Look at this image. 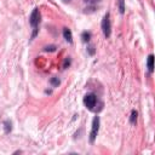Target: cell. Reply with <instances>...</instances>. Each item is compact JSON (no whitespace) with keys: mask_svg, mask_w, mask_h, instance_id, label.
Instances as JSON below:
<instances>
[{"mask_svg":"<svg viewBox=\"0 0 155 155\" xmlns=\"http://www.w3.org/2000/svg\"><path fill=\"white\" fill-rule=\"evenodd\" d=\"M4 130H5V133H10L12 131V122L10 120L4 121Z\"/></svg>","mask_w":155,"mask_h":155,"instance_id":"52a82bcc","label":"cell"},{"mask_svg":"<svg viewBox=\"0 0 155 155\" xmlns=\"http://www.w3.org/2000/svg\"><path fill=\"white\" fill-rule=\"evenodd\" d=\"M96 103H97V97H96L93 93H88V94H86V96L84 97V104H85L88 109L92 110V109L94 108Z\"/></svg>","mask_w":155,"mask_h":155,"instance_id":"277c9868","label":"cell"},{"mask_svg":"<svg viewBox=\"0 0 155 155\" xmlns=\"http://www.w3.org/2000/svg\"><path fill=\"white\" fill-rule=\"evenodd\" d=\"M147 67H148L150 73L154 70V56L153 54H149V57L147 59Z\"/></svg>","mask_w":155,"mask_h":155,"instance_id":"8992f818","label":"cell"},{"mask_svg":"<svg viewBox=\"0 0 155 155\" xmlns=\"http://www.w3.org/2000/svg\"><path fill=\"white\" fill-rule=\"evenodd\" d=\"M119 10H120V13L125 12V0H119Z\"/></svg>","mask_w":155,"mask_h":155,"instance_id":"30bf717a","label":"cell"},{"mask_svg":"<svg viewBox=\"0 0 155 155\" xmlns=\"http://www.w3.org/2000/svg\"><path fill=\"white\" fill-rule=\"evenodd\" d=\"M137 116H138V113L133 109V110L131 111V116H130V122H131V125H134V124H136V121H137Z\"/></svg>","mask_w":155,"mask_h":155,"instance_id":"ba28073f","label":"cell"},{"mask_svg":"<svg viewBox=\"0 0 155 155\" xmlns=\"http://www.w3.org/2000/svg\"><path fill=\"white\" fill-rule=\"evenodd\" d=\"M69 64H70V58H69V57H67V58H65V61H64V64H63V67H64V68H67Z\"/></svg>","mask_w":155,"mask_h":155,"instance_id":"4fadbf2b","label":"cell"},{"mask_svg":"<svg viewBox=\"0 0 155 155\" xmlns=\"http://www.w3.org/2000/svg\"><path fill=\"white\" fill-rule=\"evenodd\" d=\"M50 82H51L52 86H58V85H59V79H58V78H52V79L50 80Z\"/></svg>","mask_w":155,"mask_h":155,"instance_id":"7c38bea8","label":"cell"},{"mask_svg":"<svg viewBox=\"0 0 155 155\" xmlns=\"http://www.w3.org/2000/svg\"><path fill=\"white\" fill-rule=\"evenodd\" d=\"M99 124H101V120H99V116H94L93 117V121H92V127H91V133H90V142L93 143L97 134H98V131H99Z\"/></svg>","mask_w":155,"mask_h":155,"instance_id":"7a4b0ae2","label":"cell"},{"mask_svg":"<svg viewBox=\"0 0 155 155\" xmlns=\"http://www.w3.org/2000/svg\"><path fill=\"white\" fill-rule=\"evenodd\" d=\"M102 31L105 38H109L111 34V23H110V15L107 13L102 19Z\"/></svg>","mask_w":155,"mask_h":155,"instance_id":"6da1fadb","label":"cell"},{"mask_svg":"<svg viewBox=\"0 0 155 155\" xmlns=\"http://www.w3.org/2000/svg\"><path fill=\"white\" fill-rule=\"evenodd\" d=\"M81 38H82V40H84L85 42H87V41H90L91 34H90L88 31H84V33H82V35H81Z\"/></svg>","mask_w":155,"mask_h":155,"instance_id":"9c48e42d","label":"cell"},{"mask_svg":"<svg viewBox=\"0 0 155 155\" xmlns=\"http://www.w3.org/2000/svg\"><path fill=\"white\" fill-rule=\"evenodd\" d=\"M44 51H46V52H53V51H56V46H54V45L46 46V47L44 48Z\"/></svg>","mask_w":155,"mask_h":155,"instance_id":"8fae6325","label":"cell"},{"mask_svg":"<svg viewBox=\"0 0 155 155\" xmlns=\"http://www.w3.org/2000/svg\"><path fill=\"white\" fill-rule=\"evenodd\" d=\"M94 47L93 46H88V52H90V54H93L94 53V50H93Z\"/></svg>","mask_w":155,"mask_h":155,"instance_id":"5bb4252c","label":"cell"},{"mask_svg":"<svg viewBox=\"0 0 155 155\" xmlns=\"http://www.w3.org/2000/svg\"><path fill=\"white\" fill-rule=\"evenodd\" d=\"M39 22H40V11H39V8H34L33 12L30 13L29 23H30V25L33 28H38Z\"/></svg>","mask_w":155,"mask_h":155,"instance_id":"3957f363","label":"cell"},{"mask_svg":"<svg viewBox=\"0 0 155 155\" xmlns=\"http://www.w3.org/2000/svg\"><path fill=\"white\" fill-rule=\"evenodd\" d=\"M63 36H64V39L68 42H71L73 41V34H71V31H70L69 28H64L63 29Z\"/></svg>","mask_w":155,"mask_h":155,"instance_id":"5b68a950","label":"cell"}]
</instances>
